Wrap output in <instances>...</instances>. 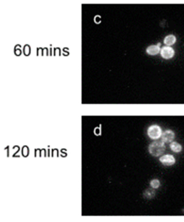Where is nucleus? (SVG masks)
<instances>
[{"instance_id":"obj_1","label":"nucleus","mask_w":184,"mask_h":222,"mask_svg":"<svg viewBox=\"0 0 184 222\" xmlns=\"http://www.w3.org/2000/svg\"><path fill=\"white\" fill-rule=\"evenodd\" d=\"M165 146L164 143L161 141H155L150 144L149 146V152L155 156H158L164 152Z\"/></svg>"},{"instance_id":"obj_2","label":"nucleus","mask_w":184,"mask_h":222,"mask_svg":"<svg viewBox=\"0 0 184 222\" xmlns=\"http://www.w3.org/2000/svg\"><path fill=\"white\" fill-rule=\"evenodd\" d=\"M148 135L152 139H157L159 138L162 134V129L158 125H152L148 129Z\"/></svg>"},{"instance_id":"obj_3","label":"nucleus","mask_w":184,"mask_h":222,"mask_svg":"<svg viewBox=\"0 0 184 222\" xmlns=\"http://www.w3.org/2000/svg\"><path fill=\"white\" fill-rule=\"evenodd\" d=\"M175 54V51L172 48L169 47H164L161 50V55L163 58L169 59L172 58Z\"/></svg>"},{"instance_id":"obj_4","label":"nucleus","mask_w":184,"mask_h":222,"mask_svg":"<svg viewBox=\"0 0 184 222\" xmlns=\"http://www.w3.org/2000/svg\"><path fill=\"white\" fill-rule=\"evenodd\" d=\"M159 160L163 164L166 166L172 165L176 162V159L171 155H164L160 158Z\"/></svg>"},{"instance_id":"obj_5","label":"nucleus","mask_w":184,"mask_h":222,"mask_svg":"<svg viewBox=\"0 0 184 222\" xmlns=\"http://www.w3.org/2000/svg\"><path fill=\"white\" fill-rule=\"evenodd\" d=\"M175 137V133L171 130L165 131L162 134V139L163 141L165 142H169L172 141Z\"/></svg>"},{"instance_id":"obj_6","label":"nucleus","mask_w":184,"mask_h":222,"mask_svg":"<svg viewBox=\"0 0 184 222\" xmlns=\"http://www.w3.org/2000/svg\"><path fill=\"white\" fill-rule=\"evenodd\" d=\"M160 50L159 46L151 45L149 46L146 49V51L147 53L150 55H155L159 53Z\"/></svg>"},{"instance_id":"obj_7","label":"nucleus","mask_w":184,"mask_h":222,"mask_svg":"<svg viewBox=\"0 0 184 222\" xmlns=\"http://www.w3.org/2000/svg\"><path fill=\"white\" fill-rule=\"evenodd\" d=\"M176 40V37L172 35H169L165 37L164 42L167 45L170 46L174 44Z\"/></svg>"},{"instance_id":"obj_8","label":"nucleus","mask_w":184,"mask_h":222,"mask_svg":"<svg viewBox=\"0 0 184 222\" xmlns=\"http://www.w3.org/2000/svg\"><path fill=\"white\" fill-rule=\"evenodd\" d=\"M170 147L174 152H180L182 149L181 145L176 141H173L170 144Z\"/></svg>"},{"instance_id":"obj_9","label":"nucleus","mask_w":184,"mask_h":222,"mask_svg":"<svg viewBox=\"0 0 184 222\" xmlns=\"http://www.w3.org/2000/svg\"><path fill=\"white\" fill-rule=\"evenodd\" d=\"M143 195L147 198L151 199L155 195V190L152 188H148L144 191Z\"/></svg>"},{"instance_id":"obj_10","label":"nucleus","mask_w":184,"mask_h":222,"mask_svg":"<svg viewBox=\"0 0 184 222\" xmlns=\"http://www.w3.org/2000/svg\"><path fill=\"white\" fill-rule=\"evenodd\" d=\"M150 185L154 188H157L159 186L160 181L158 179H153L151 181Z\"/></svg>"},{"instance_id":"obj_11","label":"nucleus","mask_w":184,"mask_h":222,"mask_svg":"<svg viewBox=\"0 0 184 222\" xmlns=\"http://www.w3.org/2000/svg\"><path fill=\"white\" fill-rule=\"evenodd\" d=\"M30 51V47L29 46L26 45L24 48V53L25 52V54L28 55V52Z\"/></svg>"}]
</instances>
